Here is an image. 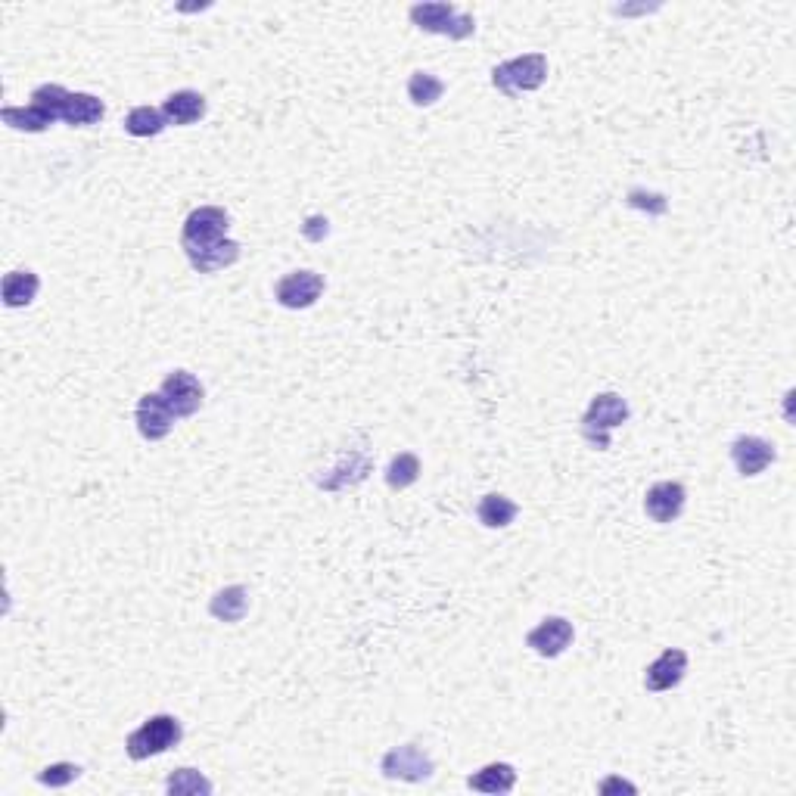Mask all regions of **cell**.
Wrapping results in <instances>:
<instances>
[{
    "label": "cell",
    "instance_id": "cell-15",
    "mask_svg": "<svg viewBox=\"0 0 796 796\" xmlns=\"http://www.w3.org/2000/svg\"><path fill=\"white\" fill-rule=\"evenodd\" d=\"M162 116L168 125H193L206 116V97L196 91H175L162 103Z\"/></svg>",
    "mask_w": 796,
    "mask_h": 796
},
{
    "label": "cell",
    "instance_id": "cell-10",
    "mask_svg": "<svg viewBox=\"0 0 796 796\" xmlns=\"http://www.w3.org/2000/svg\"><path fill=\"white\" fill-rule=\"evenodd\" d=\"M526 644L538 653V657L554 660L573 644V622L563 619V616H548L526 635Z\"/></svg>",
    "mask_w": 796,
    "mask_h": 796
},
{
    "label": "cell",
    "instance_id": "cell-16",
    "mask_svg": "<svg viewBox=\"0 0 796 796\" xmlns=\"http://www.w3.org/2000/svg\"><path fill=\"white\" fill-rule=\"evenodd\" d=\"M514 784H517V769L507 762H489L486 769H479L467 778V787L479 793H510Z\"/></svg>",
    "mask_w": 796,
    "mask_h": 796
},
{
    "label": "cell",
    "instance_id": "cell-6",
    "mask_svg": "<svg viewBox=\"0 0 796 796\" xmlns=\"http://www.w3.org/2000/svg\"><path fill=\"white\" fill-rule=\"evenodd\" d=\"M380 772L392 781H411V784H420V781H430L436 775V765L433 759L426 756L420 747L414 744H405V747H392L383 759H380Z\"/></svg>",
    "mask_w": 796,
    "mask_h": 796
},
{
    "label": "cell",
    "instance_id": "cell-8",
    "mask_svg": "<svg viewBox=\"0 0 796 796\" xmlns=\"http://www.w3.org/2000/svg\"><path fill=\"white\" fill-rule=\"evenodd\" d=\"M324 293V277L315 274V271H293L287 277L277 280L274 287V296L283 308H293V311H302V308H311Z\"/></svg>",
    "mask_w": 796,
    "mask_h": 796
},
{
    "label": "cell",
    "instance_id": "cell-20",
    "mask_svg": "<svg viewBox=\"0 0 796 796\" xmlns=\"http://www.w3.org/2000/svg\"><path fill=\"white\" fill-rule=\"evenodd\" d=\"M517 514H520V507L510 501L507 495H498V492L486 495L476 507V517L486 529H507L510 523L517 520Z\"/></svg>",
    "mask_w": 796,
    "mask_h": 796
},
{
    "label": "cell",
    "instance_id": "cell-17",
    "mask_svg": "<svg viewBox=\"0 0 796 796\" xmlns=\"http://www.w3.org/2000/svg\"><path fill=\"white\" fill-rule=\"evenodd\" d=\"M0 119H4V125L16 128V131H28V134H41L47 131L56 119L50 116V112L38 103H28V106H4V112H0Z\"/></svg>",
    "mask_w": 796,
    "mask_h": 796
},
{
    "label": "cell",
    "instance_id": "cell-14",
    "mask_svg": "<svg viewBox=\"0 0 796 796\" xmlns=\"http://www.w3.org/2000/svg\"><path fill=\"white\" fill-rule=\"evenodd\" d=\"M187 262L193 271L199 274H215V271H224V268H231L240 262V243L237 240H221L209 249H199V252H190L187 255Z\"/></svg>",
    "mask_w": 796,
    "mask_h": 796
},
{
    "label": "cell",
    "instance_id": "cell-9",
    "mask_svg": "<svg viewBox=\"0 0 796 796\" xmlns=\"http://www.w3.org/2000/svg\"><path fill=\"white\" fill-rule=\"evenodd\" d=\"M175 411L165 405V398L159 392H147L144 398L137 402V411H134V423H137V433L144 436L147 442H159L172 433L175 426Z\"/></svg>",
    "mask_w": 796,
    "mask_h": 796
},
{
    "label": "cell",
    "instance_id": "cell-28",
    "mask_svg": "<svg viewBox=\"0 0 796 796\" xmlns=\"http://www.w3.org/2000/svg\"><path fill=\"white\" fill-rule=\"evenodd\" d=\"M327 231H330V221H327L324 215H311V218L302 224V234H305V240H311V243H321V240L327 237Z\"/></svg>",
    "mask_w": 796,
    "mask_h": 796
},
{
    "label": "cell",
    "instance_id": "cell-11",
    "mask_svg": "<svg viewBox=\"0 0 796 796\" xmlns=\"http://www.w3.org/2000/svg\"><path fill=\"white\" fill-rule=\"evenodd\" d=\"M688 672V653L678 650V647H669L663 650L657 660H653L644 672V688L653 691V694H663V691H672L681 685V678Z\"/></svg>",
    "mask_w": 796,
    "mask_h": 796
},
{
    "label": "cell",
    "instance_id": "cell-12",
    "mask_svg": "<svg viewBox=\"0 0 796 796\" xmlns=\"http://www.w3.org/2000/svg\"><path fill=\"white\" fill-rule=\"evenodd\" d=\"M685 501H688V492L681 482H657V486H650L647 495H644V510L653 523H672L681 517V510H685Z\"/></svg>",
    "mask_w": 796,
    "mask_h": 796
},
{
    "label": "cell",
    "instance_id": "cell-26",
    "mask_svg": "<svg viewBox=\"0 0 796 796\" xmlns=\"http://www.w3.org/2000/svg\"><path fill=\"white\" fill-rule=\"evenodd\" d=\"M81 778V769L75 762H56V765H47V769L38 775V781L44 787H53V790H60V787H69L72 781Z\"/></svg>",
    "mask_w": 796,
    "mask_h": 796
},
{
    "label": "cell",
    "instance_id": "cell-1",
    "mask_svg": "<svg viewBox=\"0 0 796 796\" xmlns=\"http://www.w3.org/2000/svg\"><path fill=\"white\" fill-rule=\"evenodd\" d=\"M629 402L619 392H601L591 398V405L582 417V436L591 448L607 451L610 448V436L616 426H622L629 420Z\"/></svg>",
    "mask_w": 796,
    "mask_h": 796
},
{
    "label": "cell",
    "instance_id": "cell-29",
    "mask_svg": "<svg viewBox=\"0 0 796 796\" xmlns=\"http://www.w3.org/2000/svg\"><path fill=\"white\" fill-rule=\"evenodd\" d=\"M597 790H601V793H638V787H635V784L622 781V778H607V781L597 784Z\"/></svg>",
    "mask_w": 796,
    "mask_h": 796
},
{
    "label": "cell",
    "instance_id": "cell-24",
    "mask_svg": "<svg viewBox=\"0 0 796 796\" xmlns=\"http://www.w3.org/2000/svg\"><path fill=\"white\" fill-rule=\"evenodd\" d=\"M212 790H215L212 781L196 769H178L165 781V793H172V796H199V793L209 796Z\"/></svg>",
    "mask_w": 796,
    "mask_h": 796
},
{
    "label": "cell",
    "instance_id": "cell-19",
    "mask_svg": "<svg viewBox=\"0 0 796 796\" xmlns=\"http://www.w3.org/2000/svg\"><path fill=\"white\" fill-rule=\"evenodd\" d=\"M246 610H249V591L243 585H227L209 601V613L218 622H240Z\"/></svg>",
    "mask_w": 796,
    "mask_h": 796
},
{
    "label": "cell",
    "instance_id": "cell-13",
    "mask_svg": "<svg viewBox=\"0 0 796 796\" xmlns=\"http://www.w3.org/2000/svg\"><path fill=\"white\" fill-rule=\"evenodd\" d=\"M731 461L741 476H759L775 461V445L759 436H741L731 442Z\"/></svg>",
    "mask_w": 796,
    "mask_h": 796
},
{
    "label": "cell",
    "instance_id": "cell-23",
    "mask_svg": "<svg viewBox=\"0 0 796 796\" xmlns=\"http://www.w3.org/2000/svg\"><path fill=\"white\" fill-rule=\"evenodd\" d=\"M417 479H420V461H417V454H411V451L395 454V458L389 461V467H386V486L395 489V492H402V489L414 486Z\"/></svg>",
    "mask_w": 796,
    "mask_h": 796
},
{
    "label": "cell",
    "instance_id": "cell-22",
    "mask_svg": "<svg viewBox=\"0 0 796 796\" xmlns=\"http://www.w3.org/2000/svg\"><path fill=\"white\" fill-rule=\"evenodd\" d=\"M165 125H168V119L156 106H137L128 112V119H125V131L131 137H156L165 131Z\"/></svg>",
    "mask_w": 796,
    "mask_h": 796
},
{
    "label": "cell",
    "instance_id": "cell-27",
    "mask_svg": "<svg viewBox=\"0 0 796 796\" xmlns=\"http://www.w3.org/2000/svg\"><path fill=\"white\" fill-rule=\"evenodd\" d=\"M629 206L632 209H641L647 215H663L669 209L666 196L663 193H650V190H632L629 193Z\"/></svg>",
    "mask_w": 796,
    "mask_h": 796
},
{
    "label": "cell",
    "instance_id": "cell-3",
    "mask_svg": "<svg viewBox=\"0 0 796 796\" xmlns=\"http://www.w3.org/2000/svg\"><path fill=\"white\" fill-rule=\"evenodd\" d=\"M545 78H548V56L545 53H523V56H517V60H507V63L495 66V72H492V84L507 97L538 91L545 84Z\"/></svg>",
    "mask_w": 796,
    "mask_h": 796
},
{
    "label": "cell",
    "instance_id": "cell-2",
    "mask_svg": "<svg viewBox=\"0 0 796 796\" xmlns=\"http://www.w3.org/2000/svg\"><path fill=\"white\" fill-rule=\"evenodd\" d=\"M181 737H184L181 722L168 713H159V716H150L137 731L128 734L125 750L134 762H144L150 756H159V753H168L172 747H178Z\"/></svg>",
    "mask_w": 796,
    "mask_h": 796
},
{
    "label": "cell",
    "instance_id": "cell-21",
    "mask_svg": "<svg viewBox=\"0 0 796 796\" xmlns=\"http://www.w3.org/2000/svg\"><path fill=\"white\" fill-rule=\"evenodd\" d=\"M41 290V280L35 271H10L4 277V302L7 308H25L32 305Z\"/></svg>",
    "mask_w": 796,
    "mask_h": 796
},
{
    "label": "cell",
    "instance_id": "cell-18",
    "mask_svg": "<svg viewBox=\"0 0 796 796\" xmlns=\"http://www.w3.org/2000/svg\"><path fill=\"white\" fill-rule=\"evenodd\" d=\"M106 116V106L100 97L94 94H69L66 106H63V122L72 128H88L97 125Z\"/></svg>",
    "mask_w": 796,
    "mask_h": 796
},
{
    "label": "cell",
    "instance_id": "cell-4",
    "mask_svg": "<svg viewBox=\"0 0 796 796\" xmlns=\"http://www.w3.org/2000/svg\"><path fill=\"white\" fill-rule=\"evenodd\" d=\"M411 22L420 32L442 35L451 41H464L476 32L473 16L461 13L454 4H414L411 7Z\"/></svg>",
    "mask_w": 796,
    "mask_h": 796
},
{
    "label": "cell",
    "instance_id": "cell-25",
    "mask_svg": "<svg viewBox=\"0 0 796 796\" xmlns=\"http://www.w3.org/2000/svg\"><path fill=\"white\" fill-rule=\"evenodd\" d=\"M445 94V84L433 72H414L408 78V100L414 106H433Z\"/></svg>",
    "mask_w": 796,
    "mask_h": 796
},
{
    "label": "cell",
    "instance_id": "cell-5",
    "mask_svg": "<svg viewBox=\"0 0 796 796\" xmlns=\"http://www.w3.org/2000/svg\"><path fill=\"white\" fill-rule=\"evenodd\" d=\"M227 227H231V218H227L224 209H218V206L193 209L187 215V221H184V231H181L184 255L199 252V249H209V246L227 240Z\"/></svg>",
    "mask_w": 796,
    "mask_h": 796
},
{
    "label": "cell",
    "instance_id": "cell-7",
    "mask_svg": "<svg viewBox=\"0 0 796 796\" xmlns=\"http://www.w3.org/2000/svg\"><path fill=\"white\" fill-rule=\"evenodd\" d=\"M159 395L165 398V405L175 411V417H193L199 408H203L206 389L193 374L187 371H175L168 374L159 386Z\"/></svg>",
    "mask_w": 796,
    "mask_h": 796
}]
</instances>
